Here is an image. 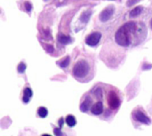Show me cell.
<instances>
[{"instance_id":"6da1fadb","label":"cell","mask_w":152,"mask_h":136,"mask_svg":"<svg viewBox=\"0 0 152 136\" xmlns=\"http://www.w3.org/2000/svg\"><path fill=\"white\" fill-rule=\"evenodd\" d=\"M122 102L123 94L117 87L98 83L83 95L79 109L84 113L109 120L117 114Z\"/></svg>"},{"instance_id":"7a4b0ae2","label":"cell","mask_w":152,"mask_h":136,"mask_svg":"<svg viewBox=\"0 0 152 136\" xmlns=\"http://www.w3.org/2000/svg\"><path fill=\"white\" fill-rule=\"evenodd\" d=\"M146 37L147 28L144 23L128 21L117 30L115 41L122 47H134L143 42Z\"/></svg>"},{"instance_id":"3957f363","label":"cell","mask_w":152,"mask_h":136,"mask_svg":"<svg viewBox=\"0 0 152 136\" xmlns=\"http://www.w3.org/2000/svg\"><path fill=\"white\" fill-rule=\"evenodd\" d=\"M71 74L73 78L78 82H89L94 75V61L88 58H78L72 66Z\"/></svg>"},{"instance_id":"277c9868","label":"cell","mask_w":152,"mask_h":136,"mask_svg":"<svg viewBox=\"0 0 152 136\" xmlns=\"http://www.w3.org/2000/svg\"><path fill=\"white\" fill-rule=\"evenodd\" d=\"M132 119L134 124L135 125H151V118L147 116L146 112L144 111V110L138 106L136 107L133 112H132Z\"/></svg>"},{"instance_id":"5b68a950","label":"cell","mask_w":152,"mask_h":136,"mask_svg":"<svg viewBox=\"0 0 152 136\" xmlns=\"http://www.w3.org/2000/svg\"><path fill=\"white\" fill-rule=\"evenodd\" d=\"M102 38V34L100 32H94L86 37V44L89 46H96Z\"/></svg>"},{"instance_id":"8992f818","label":"cell","mask_w":152,"mask_h":136,"mask_svg":"<svg viewBox=\"0 0 152 136\" xmlns=\"http://www.w3.org/2000/svg\"><path fill=\"white\" fill-rule=\"evenodd\" d=\"M114 12H115V7L113 5H110V6L106 7L104 10L102 11V12L99 15L100 20L102 22L109 20L112 17V15L114 14Z\"/></svg>"},{"instance_id":"52a82bcc","label":"cell","mask_w":152,"mask_h":136,"mask_svg":"<svg viewBox=\"0 0 152 136\" xmlns=\"http://www.w3.org/2000/svg\"><path fill=\"white\" fill-rule=\"evenodd\" d=\"M33 95V93H32V90L29 86H26L23 90V96H22V101L24 103H28L31 97Z\"/></svg>"},{"instance_id":"ba28073f","label":"cell","mask_w":152,"mask_h":136,"mask_svg":"<svg viewBox=\"0 0 152 136\" xmlns=\"http://www.w3.org/2000/svg\"><path fill=\"white\" fill-rule=\"evenodd\" d=\"M65 121L69 127H74L77 125V119L73 115H68L65 118Z\"/></svg>"},{"instance_id":"9c48e42d","label":"cell","mask_w":152,"mask_h":136,"mask_svg":"<svg viewBox=\"0 0 152 136\" xmlns=\"http://www.w3.org/2000/svg\"><path fill=\"white\" fill-rule=\"evenodd\" d=\"M142 6H136L135 8H134L131 12H130V17L132 18H135L137 17L138 15H140L142 12Z\"/></svg>"},{"instance_id":"30bf717a","label":"cell","mask_w":152,"mask_h":136,"mask_svg":"<svg viewBox=\"0 0 152 136\" xmlns=\"http://www.w3.org/2000/svg\"><path fill=\"white\" fill-rule=\"evenodd\" d=\"M37 115H38L39 118H46L47 115H48V110H47L45 107L41 106V107H39V108L37 109Z\"/></svg>"},{"instance_id":"8fae6325","label":"cell","mask_w":152,"mask_h":136,"mask_svg":"<svg viewBox=\"0 0 152 136\" xmlns=\"http://www.w3.org/2000/svg\"><path fill=\"white\" fill-rule=\"evenodd\" d=\"M90 16H91V11L84 12L82 13L81 17H80V20H81L82 22H86V21L89 20Z\"/></svg>"},{"instance_id":"7c38bea8","label":"cell","mask_w":152,"mask_h":136,"mask_svg":"<svg viewBox=\"0 0 152 136\" xmlns=\"http://www.w3.org/2000/svg\"><path fill=\"white\" fill-rule=\"evenodd\" d=\"M59 41L62 44H67V43H69L71 41L70 37H68V36H64V35H60L59 37H58Z\"/></svg>"},{"instance_id":"4fadbf2b","label":"cell","mask_w":152,"mask_h":136,"mask_svg":"<svg viewBox=\"0 0 152 136\" xmlns=\"http://www.w3.org/2000/svg\"><path fill=\"white\" fill-rule=\"evenodd\" d=\"M25 7H26V10H27V12H30L31 11V9H32V5H31V4L29 3V2H25Z\"/></svg>"},{"instance_id":"5bb4252c","label":"cell","mask_w":152,"mask_h":136,"mask_svg":"<svg viewBox=\"0 0 152 136\" xmlns=\"http://www.w3.org/2000/svg\"><path fill=\"white\" fill-rule=\"evenodd\" d=\"M138 1H139V0H128L127 3H126V4H127V6H132V5H134V4H136Z\"/></svg>"},{"instance_id":"9a60e30c","label":"cell","mask_w":152,"mask_h":136,"mask_svg":"<svg viewBox=\"0 0 152 136\" xmlns=\"http://www.w3.org/2000/svg\"><path fill=\"white\" fill-rule=\"evenodd\" d=\"M41 136H52V135H48V134H44V135H42Z\"/></svg>"},{"instance_id":"2e32d148","label":"cell","mask_w":152,"mask_h":136,"mask_svg":"<svg viewBox=\"0 0 152 136\" xmlns=\"http://www.w3.org/2000/svg\"><path fill=\"white\" fill-rule=\"evenodd\" d=\"M151 29H152V19H151Z\"/></svg>"},{"instance_id":"e0dca14e","label":"cell","mask_w":152,"mask_h":136,"mask_svg":"<svg viewBox=\"0 0 152 136\" xmlns=\"http://www.w3.org/2000/svg\"><path fill=\"white\" fill-rule=\"evenodd\" d=\"M45 1H47V0H45Z\"/></svg>"}]
</instances>
